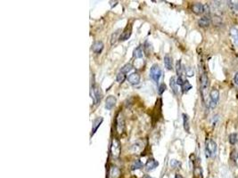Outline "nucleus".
I'll list each match as a JSON object with an SVG mask.
<instances>
[{
	"label": "nucleus",
	"instance_id": "f257e3e1",
	"mask_svg": "<svg viewBox=\"0 0 238 178\" xmlns=\"http://www.w3.org/2000/svg\"><path fill=\"white\" fill-rule=\"evenodd\" d=\"M217 152V143L212 139H207L205 143V155L206 158L214 157Z\"/></svg>",
	"mask_w": 238,
	"mask_h": 178
},
{
	"label": "nucleus",
	"instance_id": "f03ea898",
	"mask_svg": "<svg viewBox=\"0 0 238 178\" xmlns=\"http://www.w3.org/2000/svg\"><path fill=\"white\" fill-rule=\"evenodd\" d=\"M150 77L152 79H153V81L155 82L156 84H158L159 81H160V78L162 77V69L160 68V66L158 64H154L151 67Z\"/></svg>",
	"mask_w": 238,
	"mask_h": 178
},
{
	"label": "nucleus",
	"instance_id": "7ed1b4c3",
	"mask_svg": "<svg viewBox=\"0 0 238 178\" xmlns=\"http://www.w3.org/2000/svg\"><path fill=\"white\" fill-rule=\"evenodd\" d=\"M111 153L114 159L120 157L121 154V143L116 138H113L111 145Z\"/></svg>",
	"mask_w": 238,
	"mask_h": 178
},
{
	"label": "nucleus",
	"instance_id": "20e7f679",
	"mask_svg": "<svg viewBox=\"0 0 238 178\" xmlns=\"http://www.w3.org/2000/svg\"><path fill=\"white\" fill-rule=\"evenodd\" d=\"M91 97L93 99L94 103L95 104H98L99 102L101 101L102 99V92H101V88L98 87L97 85H94L91 88Z\"/></svg>",
	"mask_w": 238,
	"mask_h": 178
},
{
	"label": "nucleus",
	"instance_id": "39448f33",
	"mask_svg": "<svg viewBox=\"0 0 238 178\" xmlns=\"http://www.w3.org/2000/svg\"><path fill=\"white\" fill-rule=\"evenodd\" d=\"M116 128L119 133H122L125 128V120L123 115L121 113H119L116 118Z\"/></svg>",
	"mask_w": 238,
	"mask_h": 178
},
{
	"label": "nucleus",
	"instance_id": "423d86ee",
	"mask_svg": "<svg viewBox=\"0 0 238 178\" xmlns=\"http://www.w3.org/2000/svg\"><path fill=\"white\" fill-rule=\"evenodd\" d=\"M103 121H104V118L103 117H97L96 118H95V120H93V122H92V130H91L90 136L94 135L96 134V132L97 131V129L99 127H100V126L102 125Z\"/></svg>",
	"mask_w": 238,
	"mask_h": 178
},
{
	"label": "nucleus",
	"instance_id": "0eeeda50",
	"mask_svg": "<svg viewBox=\"0 0 238 178\" xmlns=\"http://www.w3.org/2000/svg\"><path fill=\"white\" fill-rule=\"evenodd\" d=\"M116 102H117L116 97H114L113 95H109L106 98V100H105V109L108 110H111L115 106Z\"/></svg>",
	"mask_w": 238,
	"mask_h": 178
},
{
	"label": "nucleus",
	"instance_id": "6e6552de",
	"mask_svg": "<svg viewBox=\"0 0 238 178\" xmlns=\"http://www.w3.org/2000/svg\"><path fill=\"white\" fill-rule=\"evenodd\" d=\"M140 79H141V77H140L139 74L136 73V72H134V73H131V74L128 77V81L129 82V84L133 85H136L139 84Z\"/></svg>",
	"mask_w": 238,
	"mask_h": 178
},
{
	"label": "nucleus",
	"instance_id": "1a4fd4ad",
	"mask_svg": "<svg viewBox=\"0 0 238 178\" xmlns=\"http://www.w3.org/2000/svg\"><path fill=\"white\" fill-rule=\"evenodd\" d=\"M158 166H159V162L157 160H155L154 159H149L146 161V163H145L144 167L147 171H152L155 169Z\"/></svg>",
	"mask_w": 238,
	"mask_h": 178
},
{
	"label": "nucleus",
	"instance_id": "9d476101",
	"mask_svg": "<svg viewBox=\"0 0 238 178\" xmlns=\"http://www.w3.org/2000/svg\"><path fill=\"white\" fill-rule=\"evenodd\" d=\"M104 43L102 41H96L93 45H92V50L95 53V54H101L102 51L104 50Z\"/></svg>",
	"mask_w": 238,
	"mask_h": 178
},
{
	"label": "nucleus",
	"instance_id": "9b49d317",
	"mask_svg": "<svg viewBox=\"0 0 238 178\" xmlns=\"http://www.w3.org/2000/svg\"><path fill=\"white\" fill-rule=\"evenodd\" d=\"M210 102L217 104V102L220 100V92L218 89L213 88L211 89L210 93Z\"/></svg>",
	"mask_w": 238,
	"mask_h": 178
},
{
	"label": "nucleus",
	"instance_id": "f8f14e48",
	"mask_svg": "<svg viewBox=\"0 0 238 178\" xmlns=\"http://www.w3.org/2000/svg\"><path fill=\"white\" fill-rule=\"evenodd\" d=\"M192 11H193L194 14L199 15L202 14L204 12V9H203V5L201 3H195L192 5Z\"/></svg>",
	"mask_w": 238,
	"mask_h": 178
},
{
	"label": "nucleus",
	"instance_id": "ddd939ff",
	"mask_svg": "<svg viewBox=\"0 0 238 178\" xmlns=\"http://www.w3.org/2000/svg\"><path fill=\"white\" fill-rule=\"evenodd\" d=\"M131 32H132L131 27L129 28V26H128V27H127L126 29H125V30H123V32L121 34V36H120V37H119V39H120L121 41H126V40H128V39H129V38L130 37V36H131Z\"/></svg>",
	"mask_w": 238,
	"mask_h": 178
},
{
	"label": "nucleus",
	"instance_id": "4468645a",
	"mask_svg": "<svg viewBox=\"0 0 238 178\" xmlns=\"http://www.w3.org/2000/svg\"><path fill=\"white\" fill-rule=\"evenodd\" d=\"M201 88L202 90H206L209 87V78L206 73H202L201 75Z\"/></svg>",
	"mask_w": 238,
	"mask_h": 178
},
{
	"label": "nucleus",
	"instance_id": "2eb2a0df",
	"mask_svg": "<svg viewBox=\"0 0 238 178\" xmlns=\"http://www.w3.org/2000/svg\"><path fill=\"white\" fill-rule=\"evenodd\" d=\"M229 34L232 37L235 45L238 47V29H236L235 27H232L229 30Z\"/></svg>",
	"mask_w": 238,
	"mask_h": 178
},
{
	"label": "nucleus",
	"instance_id": "dca6fc26",
	"mask_svg": "<svg viewBox=\"0 0 238 178\" xmlns=\"http://www.w3.org/2000/svg\"><path fill=\"white\" fill-rule=\"evenodd\" d=\"M164 65H165V67H166V69L169 70H171L173 69L172 58H171L169 55H166L164 56Z\"/></svg>",
	"mask_w": 238,
	"mask_h": 178
},
{
	"label": "nucleus",
	"instance_id": "f3484780",
	"mask_svg": "<svg viewBox=\"0 0 238 178\" xmlns=\"http://www.w3.org/2000/svg\"><path fill=\"white\" fill-rule=\"evenodd\" d=\"M198 24H199L200 27H202V28L209 27L210 24V20L207 16H203L198 21Z\"/></svg>",
	"mask_w": 238,
	"mask_h": 178
},
{
	"label": "nucleus",
	"instance_id": "a211bd4d",
	"mask_svg": "<svg viewBox=\"0 0 238 178\" xmlns=\"http://www.w3.org/2000/svg\"><path fill=\"white\" fill-rule=\"evenodd\" d=\"M110 178H119L121 175V170L117 167H111L110 169Z\"/></svg>",
	"mask_w": 238,
	"mask_h": 178
},
{
	"label": "nucleus",
	"instance_id": "6ab92c4d",
	"mask_svg": "<svg viewBox=\"0 0 238 178\" xmlns=\"http://www.w3.org/2000/svg\"><path fill=\"white\" fill-rule=\"evenodd\" d=\"M169 85H170L171 90H172L173 93H174L175 95H177V92H178V89H177V79H176L175 77H171V78H170V79H169Z\"/></svg>",
	"mask_w": 238,
	"mask_h": 178
},
{
	"label": "nucleus",
	"instance_id": "aec40b11",
	"mask_svg": "<svg viewBox=\"0 0 238 178\" xmlns=\"http://www.w3.org/2000/svg\"><path fill=\"white\" fill-rule=\"evenodd\" d=\"M183 125H184V129L186 130L187 133H190V126H189V117L187 114H183Z\"/></svg>",
	"mask_w": 238,
	"mask_h": 178
},
{
	"label": "nucleus",
	"instance_id": "412c9836",
	"mask_svg": "<svg viewBox=\"0 0 238 178\" xmlns=\"http://www.w3.org/2000/svg\"><path fill=\"white\" fill-rule=\"evenodd\" d=\"M144 55V52L142 49V47H137L136 48L134 49L133 52V56L136 59H141Z\"/></svg>",
	"mask_w": 238,
	"mask_h": 178
},
{
	"label": "nucleus",
	"instance_id": "4be33fe9",
	"mask_svg": "<svg viewBox=\"0 0 238 178\" xmlns=\"http://www.w3.org/2000/svg\"><path fill=\"white\" fill-rule=\"evenodd\" d=\"M142 167H143V163L139 160H135L131 165V170H137V169H140Z\"/></svg>",
	"mask_w": 238,
	"mask_h": 178
},
{
	"label": "nucleus",
	"instance_id": "5701e85b",
	"mask_svg": "<svg viewBox=\"0 0 238 178\" xmlns=\"http://www.w3.org/2000/svg\"><path fill=\"white\" fill-rule=\"evenodd\" d=\"M181 88H182V92L185 94V93H187V92L192 89V85L189 83L188 80H186L185 81V83L181 85Z\"/></svg>",
	"mask_w": 238,
	"mask_h": 178
},
{
	"label": "nucleus",
	"instance_id": "b1692460",
	"mask_svg": "<svg viewBox=\"0 0 238 178\" xmlns=\"http://www.w3.org/2000/svg\"><path fill=\"white\" fill-rule=\"evenodd\" d=\"M142 145H143L142 142H140V141L136 142V143H134L133 145H132V150H133L134 152H138V151L142 150V148H143Z\"/></svg>",
	"mask_w": 238,
	"mask_h": 178
},
{
	"label": "nucleus",
	"instance_id": "393cba45",
	"mask_svg": "<svg viewBox=\"0 0 238 178\" xmlns=\"http://www.w3.org/2000/svg\"><path fill=\"white\" fill-rule=\"evenodd\" d=\"M228 141H229V143H230V144H232V145H235V144L237 143V135H236L235 133L230 134L229 136H228Z\"/></svg>",
	"mask_w": 238,
	"mask_h": 178
},
{
	"label": "nucleus",
	"instance_id": "a878e982",
	"mask_svg": "<svg viewBox=\"0 0 238 178\" xmlns=\"http://www.w3.org/2000/svg\"><path fill=\"white\" fill-rule=\"evenodd\" d=\"M132 69H133V66H132L130 63H127V64H125L123 67L121 68V72H122V73H124V74H127V73H129V72Z\"/></svg>",
	"mask_w": 238,
	"mask_h": 178
},
{
	"label": "nucleus",
	"instance_id": "bb28decb",
	"mask_svg": "<svg viewBox=\"0 0 238 178\" xmlns=\"http://www.w3.org/2000/svg\"><path fill=\"white\" fill-rule=\"evenodd\" d=\"M176 71L178 77L182 76V64H181V61L178 60L176 63Z\"/></svg>",
	"mask_w": 238,
	"mask_h": 178
},
{
	"label": "nucleus",
	"instance_id": "cd10ccee",
	"mask_svg": "<svg viewBox=\"0 0 238 178\" xmlns=\"http://www.w3.org/2000/svg\"><path fill=\"white\" fill-rule=\"evenodd\" d=\"M126 78H127L126 74L122 73V72H120V73H118V75L116 77V80H117L118 83L121 84V83H123L125 80H126Z\"/></svg>",
	"mask_w": 238,
	"mask_h": 178
},
{
	"label": "nucleus",
	"instance_id": "c85d7f7f",
	"mask_svg": "<svg viewBox=\"0 0 238 178\" xmlns=\"http://www.w3.org/2000/svg\"><path fill=\"white\" fill-rule=\"evenodd\" d=\"M194 175L195 178H202V170L200 167H197L194 170Z\"/></svg>",
	"mask_w": 238,
	"mask_h": 178
},
{
	"label": "nucleus",
	"instance_id": "c756f323",
	"mask_svg": "<svg viewBox=\"0 0 238 178\" xmlns=\"http://www.w3.org/2000/svg\"><path fill=\"white\" fill-rule=\"evenodd\" d=\"M228 6L233 11H238V1H228Z\"/></svg>",
	"mask_w": 238,
	"mask_h": 178
},
{
	"label": "nucleus",
	"instance_id": "7c9ffc66",
	"mask_svg": "<svg viewBox=\"0 0 238 178\" xmlns=\"http://www.w3.org/2000/svg\"><path fill=\"white\" fill-rule=\"evenodd\" d=\"M238 159V150L234 149L232 151L230 152V160L233 161H236Z\"/></svg>",
	"mask_w": 238,
	"mask_h": 178
},
{
	"label": "nucleus",
	"instance_id": "2f4dec72",
	"mask_svg": "<svg viewBox=\"0 0 238 178\" xmlns=\"http://www.w3.org/2000/svg\"><path fill=\"white\" fill-rule=\"evenodd\" d=\"M169 165L172 168H177V167H179L181 166V163L179 161L176 160H171L170 162H169Z\"/></svg>",
	"mask_w": 238,
	"mask_h": 178
},
{
	"label": "nucleus",
	"instance_id": "473e14b6",
	"mask_svg": "<svg viewBox=\"0 0 238 178\" xmlns=\"http://www.w3.org/2000/svg\"><path fill=\"white\" fill-rule=\"evenodd\" d=\"M166 89H167L166 85H165L164 83H162L160 85H159V87H158V94L160 95H162Z\"/></svg>",
	"mask_w": 238,
	"mask_h": 178
},
{
	"label": "nucleus",
	"instance_id": "72a5a7b5",
	"mask_svg": "<svg viewBox=\"0 0 238 178\" xmlns=\"http://www.w3.org/2000/svg\"><path fill=\"white\" fill-rule=\"evenodd\" d=\"M186 74L187 77L191 78V77H193L194 75V71L193 70V68H191V67H187L186 68Z\"/></svg>",
	"mask_w": 238,
	"mask_h": 178
},
{
	"label": "nucleus",
	"instance_id": "f704fd0d",
	"mask_svg": "<svg viewBox=\"0 0 238 178\" xmlns=\"http://www.w3.org/2000/svg\"><path fill=\"white\" fill-rule=\"evenodd\" d=\"M212 22H213V23H214V25L216 26H219V25H220L221 24V22H222V21H221V18L220 17H219V16H214L213 18H212Z\"/></svg>",
	"mask_w": 238,
	"mask_h": 178
},
{
	"label": "nucleus",
	"instance_id": "c9c22d12",
	"mask_svg": "<svg viewBox=\"0 0 238 178\" xmlns=\"http://www.w3.org/2000/svg\"><path fill=\"white\" fill-rule=\"evenodd\" d=\"M185 81H186V80H185L184 78H182V76L181 77H178L177 79V85H180V87H181V85L185 83Z\"/></svg>",
	"mask_w": 238,
	"mask_h": 178
},
{
	"label": "nucleus",
	"instance_id": "e433bc0d",
	"mask_svg": "<svg viewBox=\"0 0 238 178\" xmlns=\"http://www.w3.org/2000/svg\"><path fill=\"white\" fill-rule=\"evenodd\" d=\"M203 9H204V12L203 14H210V6L208 4H205V5H203Z\"/></svg>",
	"mask_w": 238,
	"mask_h": 178
},
{
	"label": "nucleus",
	"instance_id": "4c0bfd02",
	"mask_svg": "<svg viewBox=\"0 0 238 178\" xmlns=\"http://www.w3.org/2000/svg\"><path fill=\"white\" fill-rule=\"evenodd\" d=\"M234 81H235V83L238 85V72H236L235 75V77H234Z\"/></svg>",
	"mask_w": 238,
	"mask_h": 178
},
{
	"label": "nucleus",
	"instance_id": "58836bf2",
	"mask_svg": "<svg viewBox=\"0 0 238 178\" xmlns=\"http://www.w3.org/2000/svg\"><path fill=\"white\" fill-rule=\"evenodd\" d=\"M175 178H184L180 174H176V175H175Z\"/></svg>",
	"mask_w": 238,
	"mask_h": 178
},
{
	"label": "nucleus",
	"instance_id": "ea45409f",
	"mask_svg": "<svg viewBox=\"0 0 238 178\" xmlns=\"http://www.w3.org/2000/svg\"><path fill=\"white\" fill-rule=\"evenodd\" d=\"M143 178H153V177L150 176L149 175H144L143 176Z\"/></svg>",
	"mask_w": 238,
	"mask_h": 178
}]
</instances>
